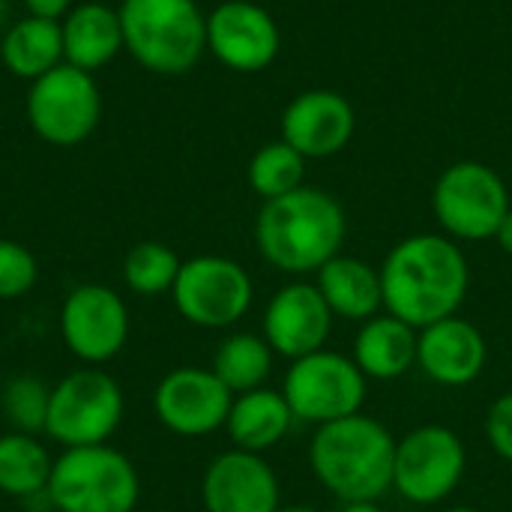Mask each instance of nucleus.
Returning <instances> with one entry per match:
<instances>
[{"label": "nucleus", "instance_id": "1", "mask_svg": "<svg viewBox=\"0 0 512 512\" xmlns=\"http://www.w3.org/2000/svg\"><path fill=\"white\" fill-rule=\"evenodd\" d=\"M381 288L384 309L414 330H423L459 315L471 288V267L453 237L414 234L384 258Z\"/></svg>", "mask_w": 512, "mask_h": 512}, {"label": "nucleus", "instance_id": "2", "mask_svg": "<svg viewBox=\"0 0 512 512\" xmlns=\"http://www.w3.org/2000/svg\"><path fill=\"white\" fill-rule=\"evenodd\" d=\"M348 219L342 204L315 186H300L282 198L264 201L255 219V243L261 258L291 276L318 273L342 255Z\"/></svg>", "mask_w": 512, "mask_h": 512}, {"label": "nucleus", "instance_id": "3", "mask_svg": "<svg viewBox=\"0 0 512 512\" xmlns=\"http://www.w3.org/2000/svg\"><path fill=\"white\" fill-rule=\"evenodd\" d=\"M396 438L384 423L363 411L318 426L309 444L315 480L342 504L381 501L393 489Z\"/></svg>", "mask_w": 512, "mask_h": 512}, {"label": "nucleus", "instance_id": "4", "mask_svg": "<svg viewBox=\"0 0 512 512\" xmlns=\"http://www.w3.org/2000/svg\"><path fill=\"white\" fill-rule=\"evenodd\" d=\"M123 48L156 75L189 72L207 48V15L195 0H123Z\"/></svg>", "mask_w": 512, "mask_h": 512}, {"label": "nucleus", "instance_id": "5", "mask_svg": "<svg viewBox=\"0 0 512 512\" xmlns=\"http://www.w3.org/2000/svg\"><path fill=\"white\" fill-rule=\"evenodd\" d=\"M57 512H132L141 498L135 465L114 447H75L54 459L45 489Z\"/></svg>", "mask_w": 512, "mask_h": 512}, {"label": "nucleus", "instance_id": "6", "mask_svg": "<svg viewBox=\"0 0 512 512\" xmlns=\"http://www.w3.org/2000/svg\"><path fill=\"white\" fill-rule=\"evenodd\" d=\"M369 378L357 369V363L339 351H315L300 360H291L282 396L294 414V420L309 426H327L363 411Z\"/></svg>", "mask_w": 512, "mask_h": 512}, {"label": "nucleus", "instance_id": "7", "mask_svg": "<svg viewBox=\"0 0 512 512\" xmlns=\"http://www.w3.org/2000/svg\"><path fill=\"white\" fill-rule=\"evenodd\" d=\"M510 207L501 174L474 159L450 165L432 189V213L453 240L480 243L495 237Z\"/></svg>", "mask_w": 512, "mask_h": 512}, {"label": "nucleus", "instance_id": "8", "mask_svg": "<svg viewBox=\"0 0 512 512\" xmlns=\"http://www.w3.org/2000/svg\"><path fill=\"white\" fill-rule=\"evenodd\" d=\"M123 420L120 384L102 369H78L51 387L45 435L63 450L105 444Z\"/></svg>", "mask_w": 512, "mask_h": 512}, {"label": "nucleus", "instance_id": "9", "mask_svg": "<svg viewBox=\"0 0 512 512\" xmlns=\"http://www.w3.org/2000/svg\"><path fill=\"white\" fill-rule=\"evenodd\" d=\"M102 117V96L90 72L69 63L30 81L27 120L33 132L54 147H75L93 135Z\"/></svg>", "mask_w": 512, "mask_h": 512}, {"label": "nucleus", "instance_id": "10", "mask_svg": "<svg viewBox=\"0 0 512 512\" xmlns=\"http://www.w3.org/2000/svg\"><path fill=\"white\" fill-rule=\"evenodd\" d=\"M465 468V444L447 426L426 423L396 438L393 489L411 504L432 507L447 501L465 480Z\"/></svg>", "mask_w": 512, "mask_h": 512}, {"label": "nucleus", "instance_id": "11", "mask_svg": "<svg viewBox=\"0 0 512 512\" xmlns=\"http://www.w3.org/2000/svg\"><path fill=\"white\" fill-rule=\"evenodd\" d=\"M171 297L189 324L225 330L249 312L255 285L237 261L222 255H198L183 261Z\"/></svg>", "mask_w": 512, "mask_h": 512}, {"label": "nucleus", "instance_id": "12", "mask_svg": "<svg viewBox=\"0 0 512 512\" xmlns=\"http://www.w3.org/2000/svg\"><path fill=\"white\" fill-rule=\"evenodd\" d=\"M60 336L78 360L108 363L129 339V309L108 285H78L60 306Z\"/></svg>", "mask_w": 512, "mask_h": 512}, {"label": "nucleus", "instance_id": "13", "mask_svg": "<svg viewBox=\"0 0 512 512\" xmlns=\"http://www.w3.org/2000/svg\"><path fill=\"white\" fill-rule=\"evenodd\" d=\"M234 393L213 375V369L180 366L168 372L153 390V411L165 429L183 438L213 435L225 429Z\"/></svg>", "mask_w": 512, "mask_h": 512}, {"label": "nucleus", "instance_id": "14", "mask_svg": "<svg viewBox=\"0 0 512 512\" xmlns=\"http://www.w3.org/2000/svg\"><path fill=\"white\" fill-rule=\"evenodd\" d=\"M207 48L234 72H261L279 54V27L258 3L225 0L207 15Z\"/></svg>", "mask_w": 512, "mask_h": 512}, {"label": "nucleus", "instance_id": "15", "mask_svg": "<svg viewBox=\"0 0 512 512\" xmlns=\"http://www.w3.org/2000/svg\"><path fill=\"white\" fill-rule=\"evenodd\" d=\"M333 312L315 282H288L264 309V339L279 357L300 360L327 345Z\"/></svg>", "mask_w": 512, "mask_h": 512}, {"label": "nucleus", "instance_id": "16", "mask_svg": "<svg viewBox=\"0 0 512 512\" xmlns=\"http://www.w3.org/2000/svg\"><path fill=\"white\" fill-rule=\"evenodd\" d=\"M201 501L207 512H279V477L264 456L234 447L207 465Z\"/></svg>", "mask_w": 512, "mask_h": 512}, {"label": "nucleus", "instance_id": "17", "mask_svg": "<svg viewBox=\"0 0 512 512\" xmlns=\"http://www.w3.org/2000/svg\"><path fill=\"white\" fill-rule=\"evenodd\" d=\"M354 108L336 90H306L288 102L282 114V141L303 159H327L348 147L354 138Z\"/></svg>", "mask_w": 512, "mask_h": 512}, {"label": "nucleus", "instance_id": "18", "mask_svg": "<svg viewBox=\"0 0 512 512\" xmlns=\"http://www.w3.org/2000/svg\"><path fill=\"white\" fill-rule=\"evenodd\" d=\"M489 363L483 330L459 315L417 330V366L441 387L474 384Z\"/></svg>", "mask_w": 512, "mask_h": 512}, {"label": "nucleus", "instance_id": "19", "mask_svg": "<svg viewBox=\"0 0 512 512\" xmlns=\"http://www.w3.org/2000/svg\"><path fill=\"white\" fill-rule=\"evenodd\" d=\"M60 33H63V63L84 69L90 75L105 63H111L123 48L120 12L99 0L72 6V12L60 21Z\"/></svg>", "mask_w": 512, "mask_h": 512}, {"label": "nucleus", "instance_id": "20", "mask_svg": "<svg viewBox=\"0 0 512 512\" xmlns=\"http://www.w3.org/2000/svg\"><path fill=\"white\" fill-rule=\"evenodd\" d=\"M351 360L369 381H396L417 366V330L396 315H375L360 324Z\"/></svg>", "mask_w": 512, "mask_h": 512}, {"label": "nucleus", "instance_id": "21", "mask_svg": "<svg viewBox=\"0 0 512 512\" xmlns=\"http://www.w3.org/2000/svg\"><path fill=\"white\" fill-rule=\"evenodd\" d=\"M315 285L327 300L333 318L369 321L384 309L381 270L354 255H336L315 273Z\"/></svg>", "mask_w": 512, "mask_h": 512}, {"label": "nucleus", "instance_id": "22", "mask_svg": "<svg viewBox=\"0 0 512 512\" xmlns=\"http://www.w3.org/2000/svg\"><path fill=\"white\" fill-rule=\"evenodd\" d=\"M294 423L297 420H294L282 390L258 387L252 393L234 396L225 429L237 450L261 456V453L273 450L276 444H282Z\"/></svg>", "mask_w": 512, "mask_h": 512}, {"label": "nucleus", "instance_id": "23", "mask_svg": "<svg viewBox=\"0 0 512 512\" xmlns=\"http://www.w3.org/2000/svg\"><path fill=\"white\" fill-rule=\"evenodd\" d=\"M0 60L15 78H42L45 72L63 63L60 21H45L33 15L15 21L0 42Z\"/></svg>", "mask_w": 512, "mask_h": 512}, {"label": "nucleus", "instance_id": "24", "mask_svg": "<svg viewBox=\"0 0 512 512\" xmlns=\"http://www.w3.org/2000/svg\"><path fill=\"white\" fill-rule=\"evenodd\" d=\"M54 459L36 441V435L9 432L0 435V492L9 498H36L45 495L51 480Z\"/></svg>", "mask_w": 512, "mask_h": 512}, {"label": "nucleus", "instance_id": "25", "mask_svg": "<svg viewBox=\"0 0 512 512\" xmlns=\"http://www.w3.org/2000/svg\"><path fill=\"white\" fill-rule=\"evenodd\" d=\"M276 351L258 333H231L213 354V375L234 393H252L264 387L273 372Z\"/></svg>", "mask_w": 512, "mask_h": 512}, {"label": "nucleus", "instance_id": "26", "mask_svg": "<svg viewBox=\"0 0 512 512\" xmlns=\"http://www.w3.org/2000/svg\"><path fill=\"white\" fill-rule=\"evenodd\" d=\"M303 177H306V159L282 138L264 144L249 162V186L264 201H273L300 189Z\"/></svg>", "mask_w": 512, "mask_h": 512}, {"label": "nucleus", "instance_id": "27", "mask_svg": "<svg viewBox=\"0 0 512 512\" xmlns=\"http://www.w3.org/2000/svg\"><path fill=\"white\" fill-rule=\"evenodd\" d=\"M180 267H183V261L177 258V252L171 246L147 240V243H138L129 249V255L123 261V279L135 294L159 297L174 288Z\"/></svg>", "mask_w": 512, "mask_h": 512}, {"label": "nucleus", "instance_id": "28", "mask_svg": "<svg viewBox=\"0 0 512 512\" xmlns=\"http://www.w3.org/2000/svg\"><path fill=\"white\" fill-rule=\"evenodd\" d=\"M48 399H51V390L39 378L18 375L3 387V414L15 432L36 435V432H45Z\"/></svg>", "mask_w": 512, "mask_h": 512}, {"label": "nucleus", "instance_id": "29", "mask_svg": "<svg viewBox=\"0 0 512 512\" xmlns=\"http://www.w3.org/2000/svg\"><path fill=\"white\" fill-rule=\"evenodd\" d=\"M39 276L33 252L15 240H0V300L24 297Z\"/></svg>", "mask_w": 512, "mask_h": 512}, {"label": "nucleus", "instance_id": "30", "mask_svg": "<svg viewBox=\"0 0 512 512\" xmlns=\"http://www.w3.org/2000/svg\"><path fill=\"white\" fill-rule=\"evenodd\" d=\"M486 438L492 450L512 465V393H504L492 402L486 414Z\"/></svg>", "mask_w": 512, "mask_h": 512}, {"label": "nucleus", "instance_id": "31", "mask_svg": "<svg viewBox=\"0 0 512 512\" xmlns=\"http://www.w3.org/2000/svg\"><path fill=\"white\" fill-rule=\"evenodd\" d=\"M24 6L33 18L45 21H63L72 12V0H24Z\"/></svg>", "mask_w": 512, "mask_h": 512}, {"label": "nucleus", "instance_id": "32", "mask_svg": "<svg viewBox=\"0 0 512 512\" xmlns=\"http://www.w3.org/2000/svg\"><path fill=\"white\" fill-rule=\"evenodd\" d=\"M495 240H498V246H501V249H504V252L512 258V207H510V213L504 216V222H501V228H498Z\"/></svg>", "mask_w": 512, "mask_h": 512}, {"label": "nucleus", "instance_id": "33", "mask_svg": "<svg viewBox=\"0 0 512 512\" xmlns=\"http://www.w3.org/2000/svg\"><path fill=\"white\" fill-rule=\"evenodd\" d=\"M339 512H384L378 507V501H354V504H342Z\"/></svg>", "mask_w": 512, "mask_h": 512}, {"label": "nucleus", "instance_id": "34", "mask_svg": "<svg viewBox=\"0 0 512 512\" xmlns=\"http://www.w3.org/2000/svg\"><path fill=\"white\" fill-rule=\"evenodd\" d=\"M279 512H321V510H315V507H309V504H291V507H282Z\"/></svg>", "mask_w": 512, "mask_h": 512}, {"label": "nucleus", "instance_id": "35", "mask_svg": "<svg viewBox=\"0 0 512 512\" xmlns=\"http://www.w3.org/2000/svg\"><path fill=\"white\" fill-rule=\"evenodd\" d=\"M6 18H9V0H0V27L6 24Z\"/></svg>", "mask_w": 512, "mask_h": 512}, {"label": "nucleus", "instance_id": "36", "mask_svg": "<svg viewBox=\"0 0 512 512\" xmlns=\"http://www.w3.org/2000/svg\"><path fill=\"white\" fill-rule=\"evenodd\" d=\"M447 512H480V510H474V507H453V510H447Z\"/></svg>", "mask_w": 512, "mask_h": 512}, {"label": "nucleus", "instance_id": "37", "mask_svg": "<svg viewBox=\"0 0 512 512\" xmlns=\"http://www.w3.org/2000/svg\"><path fill=\"white\" fill-rule=\"evenodd\" d=\"M99 3H108V0H99ZM120 3H123V0H120Z\"/></svg>", "mask_w": 512, "mask_h": 512}]
</instances>
